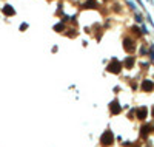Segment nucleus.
Masks as SVG:
<instances>
[{
	"instance_id": "obj_1",
	"label": "nucleus",
	"mask_w": 154,
	"mask_h": 147,
	"mask_svg": "<svg viewBox=\"0 0 154 147\" xmlns=\"http://www.w3.org/2000/svg\"><path fill=\"white\" fill-rule=\"evenodd\" d=\"M120 70H122V63L119 62V60H111V63L108 65V71H111V73H120Z\"/></svg>"
},
{
	"instance_id": "obj_7",
	"label": "nucleus",
	"mask_w": 154,
	"mask_h": 147,
	"mask_svg": "<svg viewBox=\"0 0 154 147\" xmlns=\"http://www.w3.org/2000/svg\"><path fill=\"white\" fill-rule=\"evenodd\" d=\"M145 116H147V108H139V112H137V118H139V119H143Z\"/></svg>"
},
{
	"instance_id": "obj_6",
	"label": "nucleus",
	"mask_w": 154,
	"mask_h": 147,
	"mask_svg": "<svg viewBox=\"0 0 154 147\" xmlns=\"http://www.w3.org/2000/svg\"><path fill=\"white\" fill-rule=\"evenodd\" d=\"M111 110H113V113H119L120 112V107H119V104H117V101H114V102L111 104Z\"/></svg>"
},
{
	"instance_id": "obj_4",
	"label": "nucleus",
	"mask_w": 154,
	"mask_h": 147,
	"mask_svg": "<svg viewBox=\"0 0 154 147\" xmlns=\"http://www.w3.org/2000/svg\"><path fill=\"white\" fill-rule=\"evenodd\" d=\"M153 88H154V82H151V81H143V82H142V90L151 91Z\"/></svg>"
},
{
	"instance_id": "obj_3",
	"label": "nucleus",
	"mask_w": 154,
	"mask_h": 147,
	"mask_svg": "<svg viewBox=\"0 0 154 147\" xmlns=\"http://www.w3.org/2000/svg\"><path fill=\"white\" fill-rule=\"evenodd\" d=\"M100 142H102L103 145H110V144H113V133H111L110 130L105 132L103 136H102V139H100Z\"/></svg>"
},
{
	"instance_id": "obj_2",
	"label": "nucleus",
	"mask_w": 154,
	"mask_h": 147,
	"mask_svg": "<svg viewBox=\"0 0 154 147\" xmlns=\"http://www.w3.org/2000/svg\"><path fill=\"white\" fill-rule=\"evenodd\" d=\"M123 48L128 51V53H133V51H134V48H136L134 40H133L131 37H125V39H123Z\"/></svg>"
},
{
	"instance_id": "obj_10",
	"label": "nucleus",
	"mask_w": 154,
	"mask_h": 147,
	"mask_svg": "<svg viewBox=\"0 0 154 147\" xmlns=\"http://www.w3.org/2000/svg\"><path fill=\"white\" fill-rule=\"evenodd\" d=\"M148 132H150V127H148V125H143V128H142V136H147Z\"/></svg>"
},
{
	"instance_id": "obj_5",
	"label": "nucleus",
	"mask_w": 154,
	"mask_h": 147,
	"mask_svg": "<svg viewBox=\"0 0 154 147\" xmlns=\"http://www.w3.org/2000/svg\"><path fill=\"white\" fill-rule=\"evenodd\" d=\"M3 13H5V16H14V14H15V10H14L11 5H5Z\"/></svg>"
},
{
	"instance_id": "obj_8",
	"label": "nucleus",
	"mask_w": 154,
	"mask_h": 147,
	"mask_svg": "<svg viewBox=\"0 0 154 147\" xmlns=\"http://www.w3.org/2000/svg\"><path fill=\"white\" fill-rule=\"evenodd\" d=\"M85 8H97V2L96 0H88L85 3Z\"/></svg>"
},
{
	"instance_id": "obj_9",
	"label": "nucleus",
	"mask_w": 154,
	"mask_h": 147,
	"mask_svg": "<svg viewBox=\"0 0 154 147\" xmlns=\"http://www.w3.org/2000/svg\"><path fill=\"white\" fill-rule=\"evenodd\" d=\"M133 65H134V59H133V57H128V59L125 60V67H128V68H131Z\"/></svg>"
},
{
	"instance_id": "obj_11",
	"label": "nucleus",
	"mask_w": 154,
	"mask_h": 147,
	"mask_svg": "<svg viewBox=\"0 0 154 147\" xmlns=\"http://www.w3.org/2000/svg\"><path fill=\"white\" fill-rule=\"evenodd\" d=\"M25 28H28V25H26V23H22V26H20V30H22V31H23V30H25Z\"/></svg>"
}]
</instances>
